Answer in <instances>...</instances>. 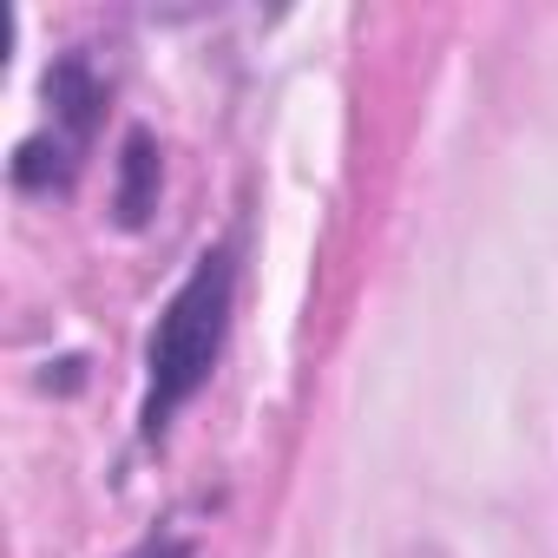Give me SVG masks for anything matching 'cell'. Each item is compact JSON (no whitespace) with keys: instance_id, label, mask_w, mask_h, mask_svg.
I'll list each match as a JSON object with an SVG mask.
<instances>
[{"instance_id":"cell-3","label":"cell","mask_w":558,"mask_h":558,"mask_svg":"<svg viewBox=\"0 0 558 558\" xmlns=\"http://www.w3.org/2000/svg\"><path fill=\"white\" fill-rule=\"evenodd\" d=\"M158 178H165V165H158L151 132H125V145H119V191H112V217L125 230H138L158 210Z\"/></svg>"},{"instance_id":"cell-4","label":"cell","mask_w":558,"mask_h":558,"mask_svg":"<svg viewBox=\"0 0 558 558\" xmlns=\"http://www.w3.org/2000/svg\"><path fill=\"white\" fill-rule=\"evenodd\" d=\"M401 558H440V551H434V545H414V551H401Z\"/></svg>"},{"instance_id":"cell-2","label":"cell","mask_w":558,"mask_h":558,"mask_svg":"<svg viewBox=\"0 0 558 558\" xmlns=\"http://www.w3.org/2000/svg\"><path fill=\"white\" fill-rule=\"evenodd\" d=\"M47 106H53V132H34L14 151L21 191H66L80 178V158H86V145L99 132V106H106V86L86 53H66L47 66Z\"/></svg>"},{"instance_id":"cell-1","label":"cell","mask_w":558,"mask_h":558,"mask_svg":"<svg viewBox=\"0 0 558 558\" xmlns=\"http://www.w3.org/2000/svg\"><path fill=\"white\" fill-rule=\"evenodd\" d=\"M230 303H236V263L230 250H204L191 263V276L171 290L151 342H145V401H138V427L145 440H158L171 427V414L210 381L223 336H230Z\"/></svg>"}]
</instances>
